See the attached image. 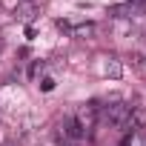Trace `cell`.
<instances>
[{"mask_svg":"<svg viewBox=\"0 0 146 146\" xmlns=\"http://www.w3.org/2000/svg\"><path fill=\"white\" fill-rule=\"evenodd\" d=\"M129 112H132V103H126V100H112V103H106V106L98 109V120H106V123H112L115 129H120L123 120L129 117Z\"/></svg>","mask_w":146,"mask_h":146,"instance_id":"1","label":"cell"},{"mask_svg":"<svg viewBox=\"0 0 146 146\" xmlns=\"http://www.w3.org/2000/svg\"><path fill=\"white\" fill-rule=\"evenodd\" d=\"M98 103H83V106H78L75 112H72V117H75V123L86 132V137L92 135V129L98 126Z\"/></svg>","mask_w":146,"mask_h":146,"instance_id":"2","label":"cell"},{"mask_svg":"<svg viewBox=\"0 0 146 146\" xmlns=\"http://www.w3.org/2000/svg\"><path fill=\"white\" fill-rule=\"evenodd\" d=\"M37 15H40V6L35 3V0H17V6H15V17H17L20 23L29 26Z\"/></svg>","mask_w":146,"mask_h":146,"instance_id":"3","label":"cell"},{"mask_svg":"<svg viewBox=\"0 0 146 146\" xmlns=\"http://www.w3.org/2000/svg\"><path fill=\"white\" fill-rule=\"evenodd\" d=\"M109 12H112L115 17H135V15L143 12V6H140V3H120V6H112Z\"/></svg>","mask_w":146,"mask_h":146,"instance_id":"4","label":"cell"},{"mask_svg":"<svg viewBox=\"0 0 146 146\" xmlns=\"http://www.w3.org/2000/svg\"><path fill=\"white\" fill-rule=\"evenodd\" d=\"M120 146H146V126L143 129H135V132H126Z\"/></svg>","mask_w":146,"mask_h":146,"instance_id":"5","label":"cell"},{"mask_svg":"<svg viewBox=\"0 0 146 146\" xmlns=\"http://www.w3.org/2000/svg\"><path fill=\"white\" fill-rule=\"evenodd\" d=\"M69 35H72V37H92V35H95V26H92V23L72 26V29H69Z\"/></svg>","mask_w":146,"mask_h":146,"instance_id":"6","label":"cell"},{"mask_svg":"<svg viewBox=\"0 0 146 146\" xmlns=\"http://www.w3.org/2000/svg\"><path fill=\"white\" fill-rule=\"evenodd\" d=\"M106 75H109V78H120V75H123V66H120V60L109 57V63H106Z\"/></svg>","mask_w":146,"mask_h":146,"instance_id":"7","label":"cell"},{"mask_svg":"<svg viewBox=\"0 0 146 146\" xmlns=\"http://www.w3.org/2000/svg\"><path fill=\"white\" fill-rule=\"evenodd\" d=\"M129 60H132V66H135V69H140V72L146 69V54H143V52H132V54H129Z\"/></svg>","mask_w":146,"mask_h":146,"instance_id":"8","label":"cell"},{"mask_svg":"<svg viewBox=\"0 0 146 146\" xmlns=\"http://www.w3.org/2000/svg\"><path fill=\"white\" fill-rule=\"evenodd\" d=\"M43 69H46V63H43V60H35V63L29 66V78H32V80H37V75H40Z\"/></svg>","mask_w":146,"mask_h":146,"instance_id":"9","label":"cell"},{"mask_svg":"<svg viewBox=\"0 0 146 146\" xmlns=\"http://www.w3.org/2000/svg\"><path fill=\"white\" fill-rule=\"evenodd\" d=\"M37 86H40V89H43V92H52V89H54V78H52V75H49V78H43V80H40V83H37Z\"/></svg>","mask_w":146,"mask_h":146,"instance_id":"10","label":"cell"},{"mask_svg":"<svg viewBox=\"0 0 146 146\" xmlns=\"http://www.w3.org/2000/svg\"><path fill=\"white\" fill-rule=\"evenodd\" d=\"M60 146H80V143H66V140H60Z\"/></svg>","mask_w":146,"mask_h":146,"instance_id":"11","label":"cell"},{"mask_svg":"<svg viewBox=\"0 0 146 146\" xmlns=\"http://www.w3.org/2000/svg\"><path fill=\"white\" fill-rule=\"evenodd\" d=\"M0 46H3V40H0Z\"/></svg>","mask_w":146,"mask_h":146,"instance_id":"12","label":"cell"}]
</instances>
